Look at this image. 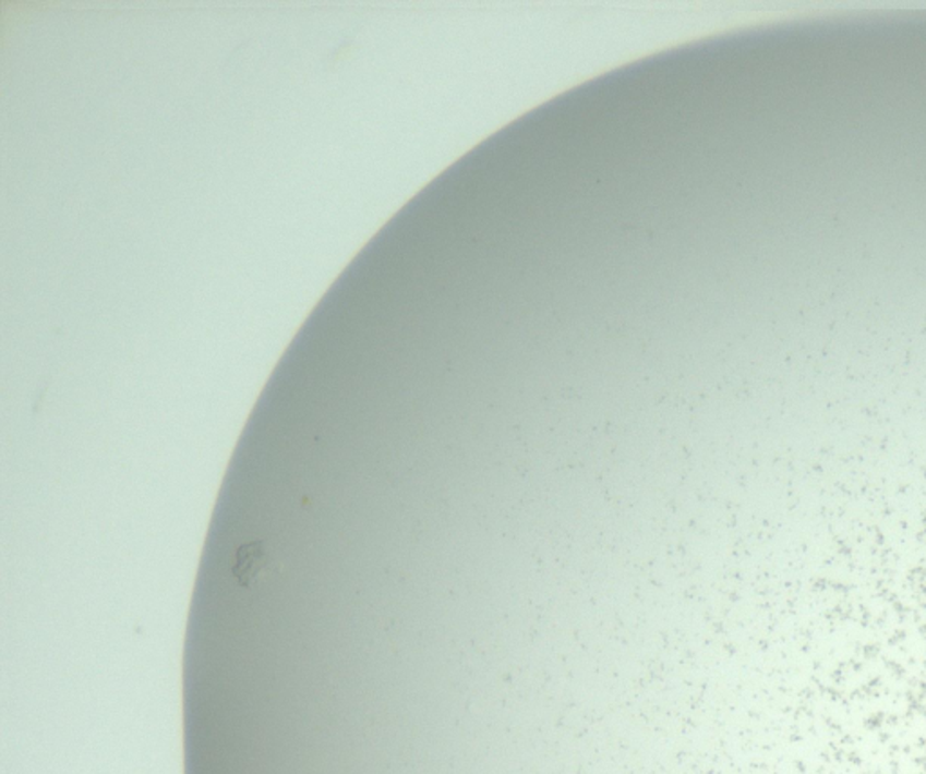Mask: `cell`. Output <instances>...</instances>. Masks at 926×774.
<instances>
[{
	"label": "cell",
	"mask_w": 926,
	"mask_h": 774,
	"mask_svg": "<svg viewBox=\"0 0 926 774\" xmlns=\"http://www.w3.org/2000/svg\"><path fill=\"white\" fill-rule=\"evenodd\" d=\"M274 557L266 548V542H252L239 546L236 552V563L232 567V576L239 586L254 590L263 579L274 572Z\"/></svg>",
	"instance_id": "obj_1"
}]
</instances>
